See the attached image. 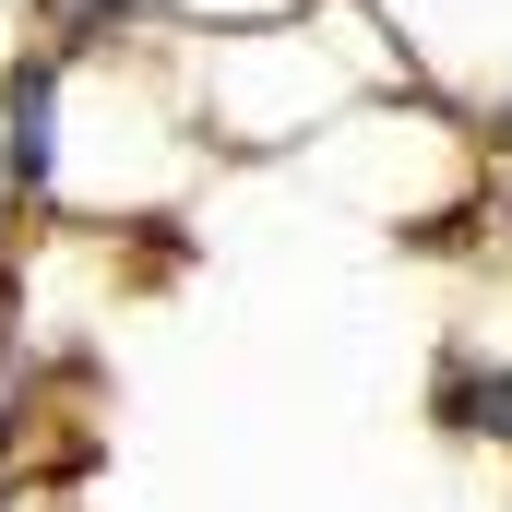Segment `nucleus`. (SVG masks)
Returning <instances> with one entry per match:
<instances>
[]
</instances>
